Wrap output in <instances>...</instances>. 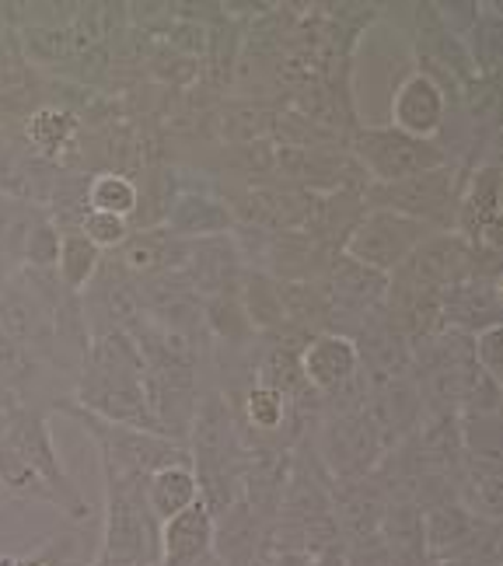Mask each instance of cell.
I'll return each instance as SVG.
<instances>
[{
  "instance_id": "obj_1",
  "label": "cell",
  "mask_w": 503,
  "mask_h": 566,
  "mask_svg": "<svg viewBox=\"0 0 503 566\" xmlns=\"http://www.w3.org/2000/svg\"><path fill=\"white\" fill-rule=\"evenodd\" d=\"M53 412H63V417H71L74 423H81L87 438H92V444L98 448V465H108V469H116L123 475L147 479L150 472H158L165 465L192 462L186 444H175V441L161 438V433H150V430L108 423V420L95 417V412L81 409L74 399L56 402Z\"/></svg>"
},
{
  "instance_id": "obj_2",
  "label": "cell",
  "mask_w": 503,
  "mask_h": 566,
  "mask_svg": "<svg viewBox=\"0 0 503 566\" xmlns=\"http://www.w3.org/2000/svg\"><path fill=\"white\" fill-rule=\"evenodd\" d=\"M102 469L105 507H102V553L126 556L137 566H158V521L144 500V479Z\"/></svg>"
},
{
  "instance_id": "obj_3",
  "label": "cell",
  "mask_w": 503,
  "mask_h": 566,
  "mask_svg": "<svg viewBox=\"0 0 503 566\" xmlns=\"http://www.w3.org/2000/svg\"><path fill=\"white\" fill-rule=\"evenodd\" d=\"M346 150L364 168L367 182H402L409 176H420V171L454 165L448 158V150L437 140L409 137L388 123L357 126L354 134L346 137Z\"/></svg>"
},
{
  "instance_id": "obj_4",
  "label": "cell",
  "mask_w": 503,
  "mask_h": 566,
  "mask_svg": "<svg viewBox=\"0 0 503 566\" xmlns=\"http://www.w3.org/2000/svg\"><path fill=\"white\" fill-rule=\"evenodd\" d=\"M465 168L462 165H441L409 176L402 182H367L364 203L378 210H396L412 221H423L433 231L454 228L458 213V192H462Z\"/></svg>"
},
{
  "instance_id": "obj_5",
  "label": "cell",
  "mask_w": 503,
  "mask_h": 566,
  "mask_svg": "<svg viewBox=\"0 0 503 566\" xmlns=\"http://www.w3.org/2000/svg\"><path fill=\"white\" fill-rule=\"evenodd\" d=\"M472 273H500V252L475 249L462 231H430L423 242L409 252L406 263L391 273L427 291H448Z\"/></svg>"
},
{
  "instance_id": "obj_6",
  "label": "cell",
  "mask_w": 503,
  "mask_h": 566,
  "mask_svg": "<svg viewBox=\"0 0 503 566\" xmlns=\"http://www.w3.org/2000/svg\"><path fill=\"white\" fill-rule=\"evenodd\" d=\"M312 448L333 479L370 475L375 465L385 459L381 433L370 423L364 406L343 409V412H322L312 430Z\"/></svg>"
},
{
  "instance_id": "obj_7",
  "label": "cell",
  "mask_w": 503,
  "mask_h": 566,
  "mask_svg": "<svg viewBox=\"0 0 503 566\" xmlns=\"http://www.w3.org/2000/svg\"><path fill=\"white\" fill-rule=\"evenodd\" d=\"M0 438L11 441L21 451V459H25L53 486V493L60 496V514H67L71 521H87L95 514L92 504L84 500V493L74 486L67 465L60 462V451H56V441H53V430H50V412L21 409Z\"/></svg>"
},
{
  "instance_id": "obj_8",
  "label": "cell",
  "mask_w": 503,
  "mask_h": 566,
  "mask_svg": "<svg viewBox=\"0 0 503 566\" xmlns=\"http://www.w3.org/2000/svg\"><path fill=\"white\" fill-rule=\"evenodd\" d=\"M423 546L427 559H469L496 563L500 559V525L475 517L458 500H444L423 511Z\"/></svg>"
},
{
  "instance_id": "obj_9",
  "label": "cell",
  "mask_w": 503,
  "mask_h": 566,
  "mask_svg": "<svg viewBox=\"0 0 503 566\" xmlns=\"http://www.w3.org/2000/svg\"><path fill=\"white\" fill-rule=\"evenodd\" d=\"M430 231H433L430 224L412 221V217H406V213L367 207L339 252L357 259V263H364L370 270L396 273L409 259V252L417 249Z\"/></svg>"
},
{
  "instance_id": "obj_10",
  "label": "cell",
  "mask_w": 503,
  "mask_h": 566,
  "mask_svg": "<svg viewBox=\"0 0 503 566\" xmlns=\"http://www.w3.org/2000/svg\"><path fill=\"white\" fill-rule=\"evenodd\" d=\"M325 297L333 304V325L329 333L349 336L357 325L385 308V294H388V273L370 270L357 259H349L343 252H333L329 270L318 280Z\"/></svg>"
},
{
  "instance_id": "obj_11",
  "label": "cell",
  "mask_w": 503,
  "mask_h": 566,
  "mask_svg": "<svg viewBox=\"0 0 503 566\" xmlns=\"http://www.w3.org/2000/svg\"><path fill=\"white\" fill-rule=\"evenodd\" d=\"M81 304H84V318H87V329L92 333L123 329V333L134 336L147 322L137 276L129 273L113 252L102 255V266L92 276V283L84 287Z\"/></svg>"
},
{
  "instance_id": "obj_12",
  "label": "cell",
  "mask_w": 503,
  "mask_h": 566,
  "mask_svg": "<svg viewBox=\"0 0 503 566\" xmlns=\"http://www.w3.org/2000/svg\"><path fill=\"white\" fill-rule=\"evenodd\" d=\"M276 182H287L308 192L367 189L364 168L346 150V144L276 147Z\"/></svg>"
},
{
  "instance_id": "obj_13",
  "label": "cell",
  "mask_w": 503,
  "mask_h": 566,
  "mask_svg": "<svg viewBox=\"0 0 503 566\" xmlns=\"http://www.w3.org/2000/svg\"><path fill=\"white\" fill-rule=\"evenodd\" d=\"M179 192L165 213V224L171 234L179 238H213V234H231L234 231V210L224 200V192L217 189V182L207 176V171L192 168V165H179Z\"/></svg>"
},
{
  "instance_id": "obj_14",
  "label": "cell",
  "mask_w": 503,
  "mask_h": 566,
  "mask_svg": "<svg viewBox=\"0 0 503 566\" xmlns=\"http://www.w3.org/2000/svg\"><path fill=\"white\" fill-rule=\"evenodd\" d=\"M71 399L95 412V417L108 423H123V427H137L158 433V423L150 417L147 399H144V378H123V375H98L81 367V375L74 378Z\"/></svg>"
},
{
  "instance_id": "obj_15",
  "label": "cell",
  "mask_w": 503,
  "mask_h": 566,
  "mask_svg": "<svg viewBox=\"0 0 503 566\" xmlns=\"http://www.w3.org/2000/svg\"><path fill=\"white\" fill-rule=\"evenodd\" d=\"M0 388H8L25 409L53 412L56 402L71 399L74 385L71 378H63L56 367L39 360L25 346H18L14 339L0 333Z\"/></svg>"
},
{
  "instance_id": "obj_16",
  "label": "cell",
  "mask_w": 503,
  "mask_h": 566,
  "mask_svg": "<svg viewBox=\"0 0 503 566\" xmlns=\"http://www.w3.org/2000/svg\"><path fill=\"white\" fill-rule=\"evenodd\" d=\"M500 161L486 158L465 171L458 192L454 231H462L475 249L500 252Z\"/></svg>"
},
{
  "instance_id": "obj_17",
  "label": "cell",
  "mask_w": 503,
  "mask_h": 566,
  "mask_svg": "<svg viewBox=\"0 0 503 566\" xmlns=\"http://www.w3.org/2000/svg\"><path fill=\"white\" fill-rule=\"evenodd\" d=\"M0 333H4L8 339H14L18 346H25L29 354H35L39 360H46L50 367H56V371L67 378V367H63V357H60V343H56V333H53V322H50L46 308H42V304L32 297V291L18 276L0 287Z\"/></svg>"
},
{
  "instance_id": "obj_18",
  "label": "cell",
  "mask_w": 503,
  "mask_h": 566,
  "mask_svg": "<svg viewBox=\"0 0 503 566\" xmlns=\"http://www.w3.org/2000/svg\"><path fill=\"white\" fill-rule=\"evenodd\" d=\"M18 137L32 155L50 161L63 171H81V144H84V123L74 108L60 102H42L21 119Z\"/></svg>"
},
{
  "instance_id": "obj_19",
  "label": "cell",
  "mask_w": 503,
  "mask_h": 566,
  "mask_svg": "<svg viewBox=\"0 0 503 566\" xmlns=\"http://www.w3.org/2000/svg\"><path fill=\"white\" fill-rule=\"evenodd\" d=\"M364 412L370 417V423H375V430L381 433L385 451H391L423 423L427 406H423V396H420L417 381H412V375H406V378L367 381Z\"/></svg>"
},
{
  "instance_id": "obj_20",
  "label": "cell",
  "mask_w": 503,
  "mask_h": 566,
  "mask_svg": "<svg viewBox=\"0 0 503 566\" xmlns=\"http://www.w3.org/2000/svg\"><path fill=\"white\" fill-rule=\"evenodd\" d=\"M503 318V291L500 273H472L454 287L441 291V329L475 336L500 325Z\"/></svg>"
},
{
  "instance_id": "obj_21",
  "label": "cell",
  "mask_w": 503,
  "mask_h": 566,
  "mask_svg": "<svg viewBox=\"0 0 503 566\" xmlns=\"http://www.w3.org/2000/svg\"><path fill=\"white\" fill-rule=\"evenodd\" d=\"M283 108H291L294 116H301L312 129H318L322 137H329L336 144H346V137L360 126L357 105H354V88H349V74L287 95Z\"/></svg>"
},
{
  "instance_id": "obj_22",
  "label": "cell",
  "mask_w": 503,
  "mask_h": 566,
  "mask_svg": "<svg viewBox=\"0 0 503 566\" xmlns=\"http://www.w3.org/2000/svg\"><path fill=\"white\" fill-rule=\"evenodd\" d=\"M385 507L388 493L375 479V472L360 479H333V517L343 546L360 538H375L381 532Z\"/></svg>"
},
{
  "instance_id": "obj_23",
  "label": "cell",
  "mask_w": 503,
  "mask_h": 566,
  "mask_svg": "<svg viewBox=\"0 0 503 566\" xmlns=\"http://www.w3.org/2000/svg\"><path fill=\"white\" fill-rule=\"evenodd\" d=\"M360 357V375L367 381H385V378H406L412 375V354L409 339L388 322L385 308L367 315L354 333H349Z\"/></svg>"
},
{
  "instance_id": "obj_24",
  "label": "cell",
  "mask_w": 503,
  "mask_h": 566,
  "mask_svg": "<svg viewBox=\"0 0 503 566\" xmlns=\"http://www.w3.org/2000/svg\"><path fill=\"white\" fill-rule=\"evenodd\" d=\"M333 252H339V249L322 245L301 231H270L255 273H266L273 280H287V283H294V280L318 283L325 276V270H329Z\"/></svg>"
},
{
  "instance_id": "obj_25",
  "label": "cell",
  "mask_w": 503,
  "mask_h": 566,
  "mask_svg": "<svg viewBox=\"0 0 503 566\" xmlns=\"http://www.w3.org/2000/svg\"><path fill=\"white\" fill-rule=\"evenodd\" d=\"M448 102L444 95L437 92V84H430L423 74L412 71L409 77H402V84L388 98V126L402 129L409 137H420V140H437L444 129L448 119Z\"/></svg>"
},
{
  "instance_id": "obj_26",
  "label": "cell",
  "mask_w": 503,
  "mask_h": 566,
  "mask_svg": "<svg viewBox=\"0 0 503 566\" xmlns=\"http://www.w3.org/2000/svg\"><path fill=\"white\" fill-rule=\"evenodd\" d=\"M301 375L304 385L318 396H336L339 388L354 385L360 378V357L357 346L343 333H318L304 343L301 350Z\"/></svg>"
},
{
  "instance_id": "obj_27",
  "label": "cell",
  "mask_w": 503,
  "mask_h": 566,
  "mask_svg": "<svg viewBox=\"0 0 503 566\" xmlns=\"http://www.w3.org/2000/svg\"><path fill=\"white\" fill-rule=\"evenodd\" d=\"M210 556L217 566H266V525L249 511L242 496L213 514Z\"/></svg>"
},
{
  "instance_id": "obj_28",
  "label": "cell",
  "mask_w": 503,
  "mask_h": 566,
  "mask_svg": "<svg viewBox=\"0 0 503 566\" xmlns=\"http://www.w3.org/2000/svg\"><path fill=\"white\" fill-rule=\"evenodd\" d=\"M287 472H291V451L283 448H245L242 459V475H238V496L245 500L249 511L270 525L283 486H287Z\"/></svg>"
},
{
  "instance_id": "obj_29",
  "label": "cell",
  "mask_w": 503,
  "mask_h": 566,
  "mask_svg": "<svg viewBox=\"0 0 503 566\" xmlns=\"http://www.w3.org/2000/svg\"><path fill=\"white\" fill-rule=\"evenodd\" d=\"M182 273L189 276L196 294L213 297V294L238 291L245 263H242V255H238V245L231 234H213V238H196L189 245V259H186Z\"/></svg>"
},
{
  "instance_id": "obj_30",
  "label": "cell",
  "mask_w": 503,
  "mask_h": 566,
  "mask_svg": "<svg viewBox=\"0 0 503 566\" xmlns=\"http://www.w3.org/2000/svg\"><path fill=\"white\" fill-rule=\"evenodd\" d=\"M213 546V514L203 500L161 521L158 528V566H196L210 556Z\"/></svg>"
},
{
  "instance_id": "obj_31",
  "label": "cell",
  "mask_w": 503,
  "mask_h": 566,
  "mask_svg": "<svg viewBox=\"0 0 503 566\" xmlns=\"http://www.w3.org/2000/svg\"><path fill=\"white\" fill-rule=\"evenodd\" d=\"M276 108L242 98L224 95L207 108V140L213 147H238L252 140H270V123Z\"/></svg>"
},
{
  "instance_id": "obj_32",
  "label": "cell",
  "mask_w": 503,
  "mask_h": 566,
  "mask_svg": "<svg viewBox=\"0 0 503 566\" xmlns=\"http://www.w3.org/2000/svg\"><path fill=\"white\" fill-rule=\"evenodd\" d=\"M189 245H192L189 238L171 234L168 228H134L113 255L137 280H144L155 273L182 270L189 259Z\"/></svg>"
},
{
  "instance_id": "obj_33",
  "label": "cell",
  "mask_w": 503,
  "mask_h": 566,
  "mask_svg": "<svg viewBox=\"0 0 503 566\" xmlns=\"http://www.w3.org/2000/svg\"><path fill=\"white\" fill-rule=\"evenodd\" d=\"M367 203H364V189H336V192H315V207H312V221H308V238L329 245V249H343V242L349 238V231L357 228V221L364 217Z\"/></svg>"
},
{
  "instance_id": "obj_34",
  "label": "cell",
  "mask_w": 503,
  "mask_h": 566,
  "mask_svg": "<svg viewBox=\"0 0 503 566\" xmlns=\"http://www.w3.org/2000/svg\"><path fill=\"white\" fill-rule=\"evenodd\" d=\"M454 500L475 517L500 525L503 521V462L465 459L462 472H458Z\"/></svg>"
},
{
  "instance_id": "obj_35",
  "label": "cell",
  "mask_w": 503,
  "mask_h": 566,
  "mask_svg": "<svg viewBox=\"0 0 503 566\" xmlns=\"http://www.w3.org/2000/svg\"><path fill=\"white\" fill-rule=\"evenodd\" d=\"M144 500H147L150 517L158 521V528H161V521H168L179 511L192 507L196 500H200V483H196L192 462L165 465L158 472H150L144 479Z\"/></svg>"
},
{
  "instance_id": "obj_36",
  "label": "cell",
  "mask_w": 503,
  "mask_h": 566,
  "mask_svg": "<svg viewBox=\"0 0 503 566\" xmlns=\"http://www.w3.org/2000/svg\"><path fill=\"white\" fill-rule=\"evenodd\" d=\"M203 325L210 336V350H252L259 333L245 318L238 294H213L203 297Z\"/></svg>"
},
{
  "instance_id": "obj_37",
  "label": "cell",
  "mask_w": 503,
  "mask_h": 566,
  "mask_svg": "<svg viewBox=\"0 0 503 566\" xmlns=\"http://www.w3.org/2000/svg\"><path fill=\"white\" fill-rule=\"evenodd\" d=\"M276 291H280V304H283V318H287V325H294V329L304 336L329 333L333 304H329V297H325L322 283L276 280Z\"/></svg>"
},
{
  "instance_id": "obj_38",
  "label": "cell",
  "mask_w": 503,
  "mask_h": 566,
  "mask_svg": "<svg viewBox=\"0 0 503 566\" xmlns=\"http://www.w3.org/2000/svg\"><path fill=\"white\" fill-rule=\"evenodd\" d=\"M87 371L98 375H123V378H144V357L137 339L123 333V329H102L92 333L87 343V357H84Z\"/></svg>"
},
{
  "instance_id": "obj_39",
  "label": "cell",
  "mask_w": 503,
  "mask_h": 566,
  "mask_svg": "<svg viewBox=\"0 0 503 566\" xmlns=\"http://www.w3.org/2000/svg\"><path fill=\"white\" fill-rule=\"evenodd\" d=\"M0 493L21 500V504H50L60 511V496L53 493V486L4 438H0Z\"/></svg>"
},
{
  "instance_id": "obj_40",
  "label": "cell",
  "mask_w": 503,
  "mask_h": 566,
  "mask_svg": "<svg viewBox=\"0 0 503 566\" xmlns=\"http://www.w3.org/2000/svg\"><path fill=\"white\" fill-rule=\"evenodd\" d=\"M234 294H238V301H242L245 318L252 322V329L259 336L276 333V329H283V325H287V318H283V304H280V291H276V280L273 276L245 270L242 273V283H238Z\"/></svg>"
},
{
  "instance_id": "obj_41",
  "label": "cell",
  "mask_w": 503,
  "mask_h": 566,
  "mask_svg": "<svg viewBox=\"0 0 503 566\" xmlns=\"http://www.w3.org/2000/svg\"><path fill=\"white\" fill-rule=\"evenodd\" d=\"M102 255L105 252L87 242V238L77 228L63 231L60 234V259H56V276H60V283L67 291H74V294H84V287L92 283V276L102 266Z\"/></svg>"
},
{
  "instance_id": "obj_42",
  "label": "cell",
  "mask_w": 503,
  "mask_h": 566,
  "mask_svg": "<svg viewBox=\"0 0 503 566\" xmlns=\"http://www.w3.org/2000/svg\"><path fill=\"white\" fill-rule=\"evenodd\" d=\"M87 207L95 213H113L134 221L137 213V182L123 171H95L87 182Z\"/></svg>"
},
{
  "instance_id": "obj_43",
  "label": "cell",
  "mask_w": 503,
  "mask_h": 566,
  "mask_svg": "<svg viewBox=\"0 0 503 566\" xmlns=\"http://www.w3.org/2000/svg\"><path fill=\"white\" fill-rule=\"evenodd\" d=\"M465 459L503 462L500 454V412H458Z\"/></svg>"
},
{
  "instance_id": "obj_44",
  "label": "cell",
  "mask_w": 503,
  "mask_h": 566,
  "mask_svg": "<svg viewBox=\"0 0 503 566\" xmlns=\"http://www.w3.org/2000/svg\"><path fill=\"white\" fill-rule=\"evenodd\" d=\"M87 242H92L95 249H102V252H116L126 238H129V231H134V224L126 221V217H113V213H87L84 221H81V228H77Z\"/></svg>"
},
{
  "instance_id": "obj_45",
  "label": "cell",
  "mask_w": 503,
  "mask_h": 566,
  "mask_svg": "<svg viewBox=\"0 0 503 566\" xmlns=\"http://www.w3.org/2000/svg\"><path fill=\"white\" fill-rule=\"evenodd\" d=\"M60 228L50 221V213L39 217V224L29 234V245H25V266L32 270H56V259H60Z\"/></svg>"
},
{
  "instance_id": "obj_46",
  "label": "cell",
  "mask_w": 503,
  "mask_h": 566,
  "mask_svg": "<svg viewBox=\"0 0 503 566\" xmlns=\"http://www.w3.org/2000/svg\"><path fill=\"white\" fill-rule=\"evenodd\" d=\"M74 553H77L74 535H53L29 556H4L0 566H74Z\"/></svg>"
},
{
  "instance_id": "obj_47",
  "label": "cell",
  "mask_w": 503,
  "mask_h": 566,
  "mask_svg": "<svg viewBox=\"0 0 503 566\" xmlns=\"http://www.w3.org/2000/svg\"><path fill=\"white\" fill-rule=\"evenodd\" d=\"M472 357L483 371L496 381H503V364H500V325H490V329L472 336Z\"/></svg>"
},
{
  "instance_id": "obj_48",
  "label": "cell",
  "mask_w": 503,
  "mask_h": 566,
  "mask_svg": "<svg viewBox=\"0 0 503 566\" xmlns=\"http://www.w3.org/2000/svg\"><path fill=\"white\" fill-rule=\"evenodd\" d=\"M343 559H346V566H391V556L385 549L381 535L349 542V546H343Z\"/></svg>"
},
{
  "instance_id": "obj_49",
  "label": "cell",
  "mask_w": 503,
  "mask_h": 566,
  "mask_svg": "<svg viewBox=\"0 0 503 566\" xmlns=\"http://www.w3.org/2000/svg\"><path fill=\"white\" fill-rule=\"evenodd\" d=\"M304 566H346L343 546H336V549H322V553H315V556H304Z\"/></svg>"
},
{
  "instance_id": "obj_50",
  "label": "cell",
  "mask_w": 503,
  "mask_h": 566,
  "mask_svg": "<svg viewBox=\"0 0 503 566\" xmlns=\"http://www.w3.org/2000/svg\"><path fill=\"white\" fill-rule=\"evenodd\" d=\"M87 566H137V563H134V559H126V556H113V553H102V549H98Z\"/></svg>"
},
{
  "instance_id": "obj_51",
  "label": "cell",
  "mask_w": 503,
  "mask_h": 566,
  "mask_svg": "<svg viewBox=\"0 0 503 566\" xmlns=\"http://www.w3.org/2000/svg\"><path fill=\"white\" fill-rule=\"evenodd\" d=\"M200 566H217V559H213V556H207V559H203Z\"/></svg>"
},
{
  "instance_id": "obj_52",
  "label": "cell",
  "mask_w": 503,
  "mask_h": 566,
  "mask_svg": "<svg viewBox=\"0 0 503 566\" xmlns=\"http://www.w3.org/2000/svg\"><path fill=\"white\" fill-rule=\"evenodd\" d=\"M0 559H4V556H0Z\"/></svg>"
}]
</instances>
